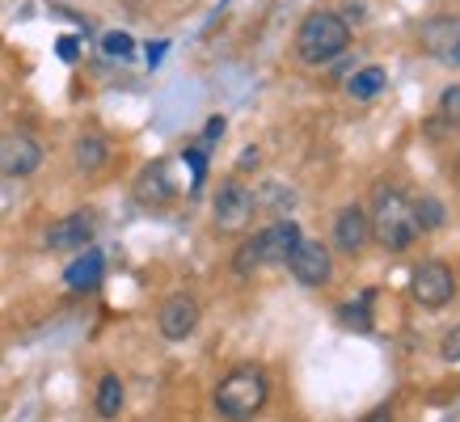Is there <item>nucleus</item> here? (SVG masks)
I'll list each match as a JSON object with an SVG mask.
<instances>
[{"mask_svg":"<svg viewBox=\"0 0 460 422\" xmlns=\"http://www.w3.org/2000/svg\"><path fill=\"white\" fill-rule=\"evenodd\" d=\"M372 241V228H367V207H359V203H347V207L338 211L334 220V250L342 253H363V245Z\"/></svg>","mask_w":460,"mask_h":422,"instance_id":"ddd939ff","label":"nucleus"},{"mask_svg":"<svg viewBox=\"0 0 460 422\" xmlns=\"http://www.w3.org/2000/svg\"><path fill=\"white\" fill-rule=\"evenodd\" d=\"M422 51L447 68H460V17H427L419 26Z\"/></svg>","mask_w":460,"mask_h":422,"instance_id":"9d476101","label":"nucleus"},{"mask_svg":"<svg viewBox=\"0 0 460 422\" xmlns=\"http://www.w3.org/2000/svg\"><path fill=\"white\" fill-rule=\"evenodd\" d=\"M102 275H106V258H102V250H81L68 262V270H64V283H68V292H93V287L102 283Z\"/></svg>","mask_w":460,"mask_h":422,"instance_id":"4468645a","label":"nucleus"},{"mask_svg":"<svg viewBox=\"0 0 460 422\" xmlns=\"http://www.w3.org/2000/svg\"><path fill=\"white\" fill-rule=\"evenodd\" d=\"M224 136V119L216 114V119H208V127H203V148H211V140H220Z\"/></svg>","mask_w":460,"mask_h":422,"instance_id":"bb28decb","label":"nucleus"},{"mask_svg":"<svg viewBox=\"0 0 460 422\" xmlns=\"http://www.w3.org/2000/svg\"><path fill=\"white\" fill-rule=\"evenodd\" d=\"M439 355H444L447 364H460V325L444 334V342H439Z\"/></svg>","mask_w":460,"mask_h":422,"instance_id":"393cba45","label":"nucleus"},{"mask_svg":"<svg viewBox=\"0 0 460 422\" xmlns=\"http://www.w3.org/2000/svg\"><path fill=\"white\" fill-rule=\"evenodd\" d=\"M253 198H258V211L262 207H270V211H288L292 207V190H288V186H279V182H266L262 190H253Z\"/></svg>","mask_w":460,"mask_h":422,"instance_id":"6ab92c4d","label":"nucleus"},{"mask_svg":"<svg viewBox=\"0 0 460 422\" xmlns=\"http://www.w3.org/2000/svg\"><path fill=\"white\" fill-rule=\"evenodd\" d=\"M199 300L190 292H173L161 300V309H156V330H161V338H169V342H181V338H190L199 330Z\"/></svg>","mask_w":460,"mask_h":422,"instance_id":"1a4fd4ad","label":"nucleus"},{"mask_svg":"<svg viewBox=\"0 0 460 422\" xmlns=\"http://www.w3.org/2000/svg\"><path fill=\"white\" fill-rule=\"evenodd\" d=\"M186 165H190V173H195V178H190V186H203V178H208V153H203V148H190V153H186Z\"/></svg>","mask_w":460,"mask_h":422,"instance_id":"b1692460","label":"nucleus"},{"mask_svg":"<svg viewBox=\"0 0 460 422\" xmlns=\"http://www.w3.org/2000/svg\"><path fill=\"white\" fill-rule=\"evenodd\" d=\"M42 156L47 153H42L39 136H30L22 127L0 131V178H30V173H39Z\"/></svg>","mask_w":460,"mask_h":422,"instance_id":"39448f33","label":"nucleus"},{"mask_svg":"<svg viewBox=\"0 0 460 422\" xmlns=\"http://www.w3.org/2000/svg\"><path fill=\"white\" fill-rule=\"evenodd\" d=\"M347 47H350L347 17L330 13V9L308 13L305 22H300V30H296V56H300V64H308V68H321V64L338 59Z\"/></svg>","mask_w":460,"mask_h":422,"instance_id":"7ed1b4c3","label":"nucleus"},{"mask_svg":"<svg viewBox=\"0 0 460 422\" xmlns=\"http://www.w3.org/2000/svg\"><path fill=\"white\" fill-rule=\"evenodd\" d=\"M161 56H165V39H156L153 47H148V64H156Z\"/></svg>","mask_w":460,"mask_h":422,"instance_id":"c85d7f7f","label":"nucleus"},{"mask_svg":"<svg viewBox=\"0 0 460 422\" xmlns=\"http://www.w3.org/2000/svg\"><path fill=\"white\" fill-rule=\"evenodd\" d=\"M385 81H389V72L380 68V64H367V68H359V72H355V76L347 81V93H350L355 101H372L380 89H385Z\"/></svg>","mask_w":460,"mask_h":422,"instance_id":"f3484780","label":"nucleus"},{"mask_svg":"<svg viewBox=\"0 0 460 422\" xmlns=\"http://www.w3.org/2000/svg\"><path fill=\"white\" fill-rule=\"evenodd\" d=\"M367 228L376 245H385L389 253H405L419 241V220H414V198H405L393 186H376L372 195V211H367Z\"/></svg>","mask_w":460,"mask_h":422,"instance_id":"f03ea898","label":"nucleus"},{"mask_svg":"<svg viewBox=\"0 0 460 422\" xmlns=\"http://www.w3.org/2000/svg\"><path fill=\"white\" fill-rule=\"evenodd\" d=\"M233 270H237L241 279L258 270V253H253V241H250V237L241 241V245H237V253H233Z\"/></svg>","mask_w":460,"mask_h":422,"instance_id":"4be33fe9","label":"nucleus"},{"mask_svg":"<svg viewBox=\"0 0 460 422\" xmlns=\"http://www.w3.org/2000/svg\"><path fill=\"white\" fill-rule=\"evenodd\" d=\"M414 220H419V233H435V228H444L447 211H444L439 198L422 195V198H414Z\"/></svg>","mask_w":460,"mask_h":422,"instance_id":"a211bd4d","label":"nucleus"},{"mask_svg":"<svg viewBox=\"0 0 460 422\" xmlns=\"http://www.w3.org/2000/svg\"><path fill=\"white\" fill-rule=\"evenodd\" d=\"M216 414L224 422H250L258 418L270 401V376H266V367L258 364H237L228 376L216 384Z\"/></svg>","mask_w":460,"mask_h":422,"instance_id":"f257e3e1","label":"nucleus"},{"mask_svg":"<svg viewBox=\"0 0 460 422\" xmlns=\"http://www.w3.org/2000/svg\"><path fill=\"white\" fill-rule=\"evenodd\" d=\"M283 267L292 270V279L300 283V287H325L330 275H334V258H330V245L300 237V245L292 250V258H288Z\"/></svg>","mask_w":460,"mask_h":422,"instance_id":"0eeeda50","label":"nucleus"},{"mask_svg":"<svg viewBox=\"0 0 460 422\" xmlns=\"http://www.w3.org/2000/svg\"><path fill=\"white\" fill-rule=\"evenodd\" d=\"M131 195L140 207H169L173 198H178V178H173V161H148L140 169V178L131 186Z\"/></svg>","mask_w":460,"mask_h":422,"instance_id":"6e6552de","label":"nucleus"},{"mask_svg":"<svg viewBox=\"0 0 460 422\" xmlns=\"http://www.w3.org/2000/svg\"><path fill=\"white\" fill-rule=\"evenodd\" d=\"M338 321L350 325V330H372V317H367V300H359V304H342V309H338Z\"/></svg>","mask_w":460,"mask_h":422,"instance_id":"412c9836","label":"nucleus"},{"mask_svg":"<svg viewBox=\"0 0 460 422\" xmlns=\"http://www.w3.org/2000/svg\"><path fill=\"white\" fill-rule=\"evenodd\" d=\"M439 114H444L447 123H460V84L444 89V98H439Z\"/></svg>","mask_w":460,"mask_h":422,"instance_id":"5701e85b","label":"nucleus"},{"mask_svg":"<svg viewBox=\"0 0 460 422\" xmlns=\"http://www.w3.org/2000/svg\"><path fill=\"white\" fill-rule=\"evenodd\" d=\"M363 422H393V409H389V406H376Z\"/></svg>","mask_w":460,"mask_h":422,"instance_id":"cd10ccee","label":"nucleus"},{"mask_svg":"<svg viewBox=\"0 0 460 422\" xmlns=\"http://www.w3.org/2000/svg\"><path fill=\"white\" fill-rule=\"evenodd\" d=\"M253 211H258V198L241 178H228V182L216 190V203H211V220L220 233H245L253 224Z\"/></svg>","mask_w":460,"mask_h":422,"instance_id":"20e7f679","label":"nucleus"},{"mask_svg":"<svg viewBox=\"0 0 460 422\" xmlns=\"http://www.w3.org/2000/svg\"><path fill=\"white\" fill-rule=\"evenodd\" d=\"M93 233H98V215L84 207V211H72L64 220L42 233V245L47 250H84V245H93Z\"/></svg>","mask_w":460,"mask_h":422,"instance_id":"f8f14e48","label":"nucleus"},{"mask_svg":"<svg viewBox=\"0 0 460 422\" xmlns=\"http://www.w3.org/2000/svg\"><path fill=\"white\" fill-rule=\"evenodd\" d=\"M123 401H127L123 380L114 376V372H106V376L98 380V393H93V409H98V418H119V414H123Z\"/></svg>","mask_w":460,"mask_h":422,"instance_id":"dca6fc26","label":"nucleus"},{"mask_svg":"<svg viewBox=\"0 0 460 422\" xmlns=\"http://www.w3.org/2000/svg\"><path fill=\"white\" fill-rule=\"evenodd\" d=\"M56 51H59V59H68V64H72V59L81 56V42L72 39V34H64V39L56 42Z\"/></svg>","mask_w":460,"mask_h":422,"instance_id":"a878e982","label":"nucleus"},{"mask_svg":"<svg viewBox=\"0 0 460 422\" xmlns=\"http://www.w3.org/2000/svg\"><path fill=\"white\" fill-rule=\"evenodd\" d=\"M410 292H414V300H419L422 309H444V304H452V295H456V270L447 267V262H439V258H431V262H422L414 270Z\"/></svg>","mask_w":460,"mask_h":422,"instance_id":"423d86ee","label":"nucleus"},{"mask_svg":"<svg viewBox=\"0 0 460 422\" xmlns=\"http://www.w3.org/2000/svg\"><path fill=\"white\" fill-rule=\"evenodd\" d=\"M72 161H76L81 173H98V169L111 161V140L98 136V131H89V136H81V140L72 144Z\"/></svg>","mask_w":460,"mask_h":422,"instance_id":"2eb2a0df","label":"nucleus"},{"mask_svg":"<svg viewBox=\"0 0 460 422\" xmlns=\"http://www.w3.org/2000/svg\"><path fill=\"white\" fill-rule=\"evenodd\" d=\"M253 253H258V267H283L292 250L300 245V228L296 220H275V224H266L262 233H253Z\"/></svg>","mask_w":460,"mask_h":422,"instance_id":"9b49d317","label":"nucleus"},{"mask_svg":"<svg viewBox=\"0 0 460 422\" xmlns=\"http://www.w3.org/2000/svg\"><path fill=\"white\" fill-rule=\"evenodd\" d=\"M102 51L114 59H127L131 51H136V39L131 34H123V30H111V34H102Z\"/></svg>","mask_w":460,"mask_h":422,"instance_id":"aec40b11","label":"nucleus"}]
</instances>
